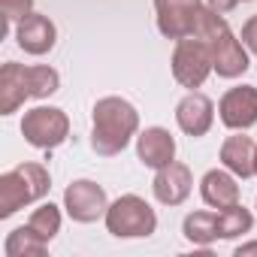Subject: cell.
<instances>
[{
    "mask_svg": "<svg viewBox=\"0 0 257 257\" xmlns=\"http://www.w3.org/2000/svg\"><path fill=\"white\" fill-rule=\"evenodd\" d=\"M140 131V112L124 97H100L91 109V149L100 158L121 155Z\"/></svg>",
    "mask_w": 257,
    "mask_h": 257,
    "instance_id": "1",
    "label": "cell"
},
{
    "mask_svg": "<svg viewBox=\"0 0 257 257\" xmlns=\"http://www.w3.org/2000/svg\"><path fill=\"white\" fill-rule=\"evenodd\" d=\"M197 37H203L209 43V52H212V64H215V73L221 79H239L248 73L251 61H248V52H245V43L236 40V34L230 31L227 19L209 7H203V16H200V28H197Z\"/></svg>",
    "mask_w": 257,
    "mask_h": 257,
    "instance_id": "2",
    "label": "cell"
},
{
    "mask_svg": "<svg viewBox=\"0 0 257 257\" xmlns=\"http://www.w3.org/2000/svg\"><path fill=\"white\" fill-rule=\"evenodd\" d=\"M52 188V176L43 164H19L0 176V218H13L19 209L43 200Z\"/></svg>",
    "mask_w": 257,
    "mask_h": 257,
    "instance_id": "3",
    "label": "cell"
},
{
    "mask_svg": "<svg viewBox=\"0 0 257 257\" xmlns=\"http://www.w3.org/2000/svg\"><path fill=\"white\" fill-rule=\"evenodd\" d=\"M103 221L115 239H149L158 230L155 209L137 194H121L115 203H109Z\"/></svg>",
    "mask_w": 257,
    "mask_h": 257,
    "instance_id": "4",
    "label": "cell"
},
{
    "mask_svg": "<svg viewBox=\"0 0 257 257\" xmlns=\"http://www.w3.org/2000/svg\"><path fill=\"white\" fill-rule=\"evenodd\" d=\"M173 79L188 88V91H197L203 88V82L209 79V73L215 70L212 64V52H209V43L203 37H185V40H176V49H173Z\"/></svg>",
    "mask_w": 257,
    "mask_h": 257,
    "instance_id": "5",
    "label": "cell"
},
{
    "mask_svg": "<svg viewBox=\"0 0 257 257\" xmlns=\"http://www.w3.org/2000/svg\"><path fill=\"white\" fill-rule=\"evenodd\" d=\"M22 137L28 146L52 152L70 137V118L58 106H34L22 118Z\"/></svg>",
    "mask_w": 257,
    "mask_h": 257,
    "instance_id": "6",
    "label": "cell"
},
{
    "mask_svg": "<svg viewBox=\"0 0 257 257\" xmlns=\"http://www.w3.org/2000/svg\"><path fill=\"white\" fill-rule=\"evenodd\" d=\"M203 7H206L203 0H155L158 31H161L167 40L197 37Z\"/></svg>",
    "mask_w": 257,
    "mask_h": 257,
    "instance_id": "7",
    "label": "cell"
},
{
    "mask_svg": "<svg viewBox=\"0 0 257 257\" xmlns=\"http://www.w3.org/2000/svg\"><path fill=\"white\" fill-rule=\"evenodd\" d=\"M64 209L73 221L79 224H94L106 215L109 209V200H106V191L103 185L91 182V179H76L67 185L64 191Z\"/></svg>",
    "mask_w": 257,
    "mask_h": 257,
    "instance_id": "8",
    "label": "cell"
},
{
    "mask_svg": "<svg viewBox=\"0 0 257 257\" xmlns=\"http://www.w3.org/2000/svg\"><path fill=\"white\" fill-rule=\"evenodd\" d=\"M218 118L230 131H248L257 124V88L236 85L218 100Z\"/></svg>",
    "mask_w": 257,
    "mask_h": 257,
    "instance_id": "9",
    "label": "cell"
},
{
    "mask_svg": "<svg viewBox=\"0 0 257 257\" xmlns=\"http://www.w3.org/2000/svg\"><path fill=\"white\" fill-rule=\"evenodd\" d=\"M191 188H194V176H191V167L188 164L173 161L170 167L155 170L152 194H155V200L161 206H182L191 197Z\"/></svg>",
    "mask_w": 257,
    "mask_h": 257,
    "instance_id": "10",
    "label": "cell"
},
{
    "mask_svg": "<svg viewBox=\"0 0 257 257\" xmlns=\"http://www.w3.org/2000/svg\"><path fill=\"white\" fill-rule=\"evenodd\" d=\"M176 124L182 127V134H188L194 140L206 137L215 124V103L200 91H188L176 106Z\"/></svg>",
    "mask_w": 257,
    "mask_h": 257,
    "instance_id": "11",
    "label": "cell"
},
{
    "mask_svg": "<svg viewBox=\"0 0 257 257\" xmlns=\"http://www.w3.org/2000/svg\"><path fill=\"white\" fill-rule=\"evenodd\" d=\"M16 43L28 55H49L58 43V28L49 16L31 13L22 22H16Z\"/></svg>",
    "mask_w": 257,
    "mask_h": 257,
    "instance_id": "12",
    "label": "cell"
},
{
    "mask_svg": "<svg viewBox=\"0 0 257 257\" xmlns=\"http://www.w3.org/2000/svg\"><path fill=\"white\" fill-rule=\"evenodd\" d=\"M137 158L149 170H164L176 161V140L167 127H146L137 137Z\"/></svg>",
    "mask_w": 257,
    "mask_h": 257,
    "instance_id": "13",
    "label": "cell"
},
{
    "mask_svg": "<svg viewBox=\"0 0 257 257\" xmlns=\"http://www.w3.org/2000/svg\"><path fill=\"white\" fill-rule=\"evenodd\" d=\"M254 155H257V146L242 131H236L233 137H227L224 146H221V164L236 179H251L254 176Z\"/></svg>",
    "mask_w": 257,
    "mask_h": 257,
    "instance_id": "14",
    "label": "cell"
},
{
    "mask_svg": "<svg viewBox=\"0 0 257 257\" xmlns=\"http://www.w3.org/2000/svg\"><path fill=\"white\" fill-rule=\"evenodd\" d=\"M200 197L212 209H227L239 203V185L230 170H209L200 179Z\"/></svg>",
    "mask_w": 257,
    "mask_h": 257,
    "instance_id": "15",
    "label": "cell"
},
{
    "mask_svg": "<svg viewBox=\"0 0 257 257\" xmlns=\"http://www.w3.org/2000/svg\"><path fill=\"white\" fill-rule=\"evenodd\" d=\"M28 97H31V88H28L25 64L7 61L0 67V115H13Z\"/></svg>",
    "mask_w": 257,
    "mask_h": 257,
    "instance_id": "16",
    "label": "cell"
},
{
    "mask_svg": "<svg viewBox=\"0 0 257 257\" xmlns=\"http://www.w3.org/2000/svg\"><path fill=\"white\" fill-rule=\"evenodd\" d=\"M182 236L194 248H209L218 239V212H191L182 221Z\"/></svg>",
    "mask_w": 257,
    "mask_h": 257,
    "instance_id": "17",
    "label": "cell"
},
{
    "mask_svg": "<svg viewBox=\"0 0 257 257\" xmlns=\"http://www.w3.org/2000/svg\"><path fill=\"white\" fill-rule=\"evenodd\" d=\"M46 248H49V242H43L28 224L25 227H16L7 236V242H4V254L7 257H43Z\"/></svg>",
    "mask_w": 257,
    "mask_h": 257,
    "instance_id": "18",
    "label": "cell"
},
{
    "mask_svg": "<svg viewBox=\"0 0 257 257\" xmlns=\"http://www.w3.org/2000/svg\"><path fill=\"white\" fill-rule=\"evenodd\" d=\"M251 227H254V215L242 203L218 209V239H236L242 233H251Z\"/></svg>",
    "mask_w": 257,
    "mask_h": 257,
    "instance_id": "19",
    "label": "cell"
},
{
    "mask_svg": "<svg viewBox=\"0 0 257 257\" xmlns=\"http://www.w3.org/2000/svg\"><path fill=\"white\" fill-rule=\"evenodd\" d=\"M28 227H31L43 242H52V239L61 233V209H58L55 203H43L40 209L31 212Z\"/></svg>",
    "mask_w": 257,
    "mask_h": 257,
    "instance_id": "20",
    "label": "cell"
},
{
    "mask_svg": "<svg viewBox=\"0 0 257 257\" xmlns=\"http://www.w3.org/2000/svg\"><path fill=\"white\" fill-rule=\"evenodd\" d=\"M25 76H28L31 97H37V100H46V97H52V94L61 88V76H58L55 67H46V64H40V67H25Z\"/></svg>",
    "mask_w": 257,
    "mask_h": 257,
    "instance_id": "21",
    "label": "cell"
},
{
    "mask_svg": "<svg viewBox=\"0 0 257 257\" xmlns=\"http://www.w3.org/2000/svg\"><path fill=\"white\" fill-rule=\"evenodd\" d=\"M0 13H4V22H22L25 16L34 13V0H0Z\"/></svg>",
    "mask_w": 257,
    "mask_h": 257,
    "instance_id": "22",
    "label": "cell"
},
{
    "mask_svg": "<svg viewBox=\"0 0 257 257\" xmlns=\"http://www.w3.org/2000/svg\"><path fill=\"white\" fill-rule=\"evenodd\" d=\"M242 43L251 55H257V16H251L245 25H242Z\"/></svg>",
    "mask_w": 257,
    "mask_h": 257,
    "instance_id": "23",
    "label": "cell"
},
{
    "mask_svg": "<svg viewBox=\"0 0 257 257\" xmlns=\"http://www.w3.org/2000/svg\"><path fill=\"white\" fill-rule=\"evenodd\" d=\"M239 4H242V0H206V7H209V10H215V13H221V16L233 13Z\"/></svg>",
    "mask_w": 257,
    "mask_h": 257,
    "instance_id": "24",
    "label": "cell"
},
{
    "mask_svg": "<svg viewBox=\"0 0 257 257\" xmlns=\"http://www.w3.org/2000/svg\"><path fill=\"white\" fill-rule=\"evenodd\" d=\"M233 254H236V257H254V254H257V239H254V242H242Z\"/></svg>",
    "mask_w": 257,
    "mask_h": 257,
    "instance_id": "25",
    "label": "cell"
},
{
    "mask_svg": "<svg viewBox=\"0 0 257 257\" xmlns=\"http://www.w3.org/2000/svg\"><path fill=\"white\" fill-rule=\"evenodd\" d=\"M254 176H257V155H254Z\"/></svg>",
    "mask_w": 257,
    "mask_h": 257,
    "instance_id": "26",
    "label": "cell"
},
{
    "mask_svg": "<svg viewBox=\"0 0 257 257\" xmlns=\"http://www.w3.org/2000/svg\"><path fill=\"white\" fill-rule=\"evenodd\" d=\"M242 4H245V0H242Z\"/></svg>",
    "mask_w": 257,
    "mask_h": 257,
    "instance_id": "27",
    "label": "cell"
}]
</instances>
